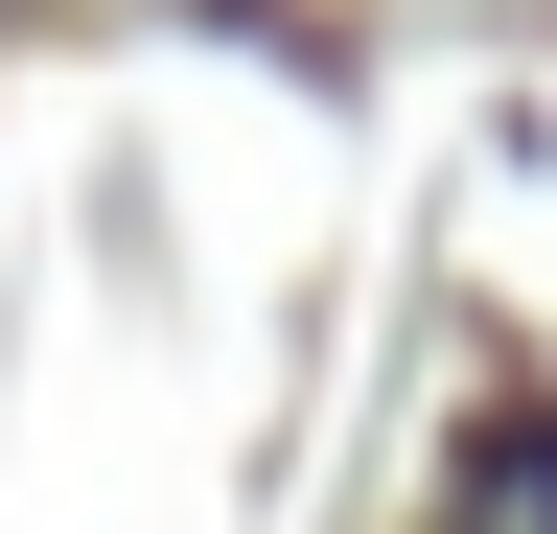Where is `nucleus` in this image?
<instances>
[{"mask_svg":"<svg viewBox=\"0 0 557 534\" xmlns=\"http://www.w3.org/2000/svg\"><path fill=\"white\" fill-rule=\"evenodd\" d=\"M442 534H557V419H465V464H442Z\"/></svg>","mask_w":557,"mask_h":534,"instance_id":"nucleus-1","label":"nucleus"}]
</instances>
